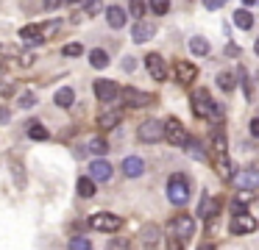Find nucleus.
<instances>
[{
	"mask_svg": "<svg viewBox=\"0 0 259 250\" xmlns=\"http://www.w3.org/2000/svg\"><path fill=\"white\" fill-rule=\"evenodd\" d=\"M128 11H131V17H137V20H142V14H145V3H142V0H131Z\"/></svg>",
	"mask_w": 259,
	"mask_h": 250,
	"instance_id": "33",
	"label": "nucleus"
},
{
	"mask_svg": "<svg viewBox=\"0 0 259 250\" xmlns=\"http://www.w3.org/2000/svg\"><path fill=\"white\" fill-rule=\"evenodd\" d=\"M90 64L95 67V70H103V67H109V53L106 50H101V47H95L90 53Z\"/></svg>",
	"mask_w": 259,
	"mask_h": 250,
	"instance_id": "24",
	"label": "nucleus"
},
{
	"mask_svg": "<svg viewBox=\"0 0 259 250\" xmlns=\"http://www.w3.org/2000/svg\"><path fill=\"white\" fill-rule=\"evenodd\" d=\"M242 3H245V6H253V3H256V0H242Z\"/></svg>",
	"mask_w": 259,
	"mask_h": 250,
	"instance_id": "44",
	"label": "nucleus"
},
{
	"mask_svg": "<svg viewBox=\"0 0 259 250\" xmlns=\"http://www.w3.org/2000/svg\"><path fill=\"white\" fill-rule=\"evenodd\" d=\"M28 136L36 139V142H42V139H48V128L42 125V122H28Z\"/></svg>",
	"mask_w": 259,
	"mask_h": 250,
	"instance_id": "28",
	"label": "nucleus"
},
{
	"mask_svg": "<svg viewBox=\"0 0 259 250\" xmlns=\"http://www.w3.org/2000/svg\"><path fill=\"white\" fill-rule=\"evenodd\" d=\"M184 150L192 156V159H198V161H206V150H201V142H195V139H187Z\"/></svg>",
	"mask_w": 259,
	"mask_h": 250,
	"instance_id": "26",
	"label": "nucleus"
},
{
	"mask_svg": "<svg viewBox=\"0 0 259 250\" xmlns=\"http://www.w3.org/2000/svg\"><path fill=\"white\" fill-rule=\"evenodd\" d=\"M20 106H23V109H31V106L36 103V94L34 92H25V94H20V100H17Z\"/></svg>",
	"mask_w": 259,
	"mask_h": 250,
	"instance_id": "34",
	"label": "nucleus"
},
{
	"mask_svg": "<svg viewBox=\"0 0 259 250\" xmlns=\"http://www.w3.org/2000/svg\"><path fill=\"white\" fill-rule=\"evenodd\" d=\"M251 136L259 139V120H251Z\"/></svg>",
	"mask_w": 259,
	"mask_h": 250,
	"instance_id": "41",
	"label": "nucleus"
},
{
	"mask_svg": "<svg viewBox=\"0 0 259 250\" xmlns=\"http://www.w3.org/2000/svg\"><path fill=\"white\" fill-rule=\"evenodd\" d=\"M73 103H75V92L70 86H62L56 92V106H59V109H70Z\"/></svg>",
	"mask_w": 259,
	"mask_h": 250,
	"instance_id": "22",
	"label": "nucleus"
},
{
	"mask_svg": "<svg viewBox=\"0 0 259 250\" xmlns=\"http://www.w3.org/2000/svg\"><path fill=\"white\" fill-rule=\"evenodd\" d=\"M95 178L92 175H87V178H78V194L81 197H92V194H95Z\"/></svg>",
	"mask_w": 259,
	"mask_h": 250,
	"instance_id": "25",
	"label": "nucleus"
},
{
	"mask_svg": "<svg viewBox=\"0 0 259 250\" xmlns=\"http://www.w3.org/2000/svg\"><path fill=\"white\" fill-rule=\"evenodd\" d=\"M67 3H78V0H67Z\"/></svg>",
	"mask_w": 259,
	"mask_h": 250,
	"instance_id": "47",
	"label": "nucleus"
},
{
	"mask_svg": "<svg viewBox=\"0 0 259 250\" xmlns=\"http://www.w3.org/2000/svg\"><path fill=\"white\" fill-rule=\"evenodd\" d=\"M190 50H192L195 56H206L212 47H209V42H206L203 36H192V39H190Z\"/></svg>",
	"mask_w": 259,
	"mask_h": 250,
	"instance_id": "27",
	"label": "nucleus"
},
{
	"mask_svg": "<svg viewBox=\"0 0 259 250\" xmlns=\"http://www.w3.org/2000/svg\"><path fill=\"white\" fill-rule=\"evenodd\" d=\"M212 150H226V139H223V133H214V136H212Z\"/></svg>",
	"mask_w": 259,
	"mask_h": 250,
	"instance_id": "38",
	"label": "nucleus"
},
{
	"mask_svg": "<svg viewBox=\"0 0 259 250\" xmlns=\"http://www.w3.org/2000/svg\"><path fill=\"white\" fill-rule=\"evenodd\" d=\"M142 236V244H148V247H153V244H159V236H162V228L159 225H145L140 231Z\"/></svg>",
	"mask_w": 259,
	"mask_h": 250,
	"instance_id": "21",
	"label": "nucleus"
},
{
	"mask_svg": "<svg viewBox=\"0 0 259 250\" xmlns=\"http://www.w3.org/2000/svg\"><path fill=\"white\" fill-rule=\"evenodd\" d=\"M192 114L201 117V120H206V117L220 120V117H223V106L214 103L206 89H195V92H192Z\"/></svg>",
	"mask_w": 259,
	"mask_h": 250,
	"instance_id": "1",
	"label": "nucleus"
},
{
	"mask_svg": "<svg viewBox=\"0 0 259 250\" xmlns=\"http://www.w3.org/2000/svg\"><path fill=\"white\" fill-rule=\"evenodd\" d=\"M90 150H92L95 156H106V153H109V142H106V139H101V136H95V139L90 142Z\"/></svg>",
	"mask_w": 259,
	"mask_h": 250,
	"instance_id": "30",
	"label": "nucleus"
},
{
	"mask_svg": "<svg viewBox=\"0 0 259 250\" xmlns=\"http://www.w3.org/2000/svg\"><path fill=\"white\" fill-rule=\"evenodd\" d=\"M0 75H3V61H0Z\"/></svg>",
	"mask_w": 259,
	"mask_h": 250,
	"instance_id": "46",
	"label": "nucleus"
},
{
	"mask_svg": "<svg viewBox=\"0 0 259 250\" xmlns=\"http://www.w3.org/2000/svg\"><path fill=\"white\" fill-rule=\"evenodd\" d=\"M59 3H62V0H45V9H56Z\"/></svg>",
	"mask_w": 259,
	"mask_h": 250,
	"instance_id": "42",
	"label": "nucleus"
},
{
	"mask_svg": "<svg viewBox=\"0 0 259 250\" xmlns=\"http://www.w3.org/2000/svg\"><path fill=\"white\" fill-rule=\"evenodd\" d=\"M123 172L128 178H140L142 172H145V161H142L140 156H128V159L123 161Z\"/></svg>",
	"mask_w": 259,
	"mask_h": 250,
	"instance_id": "17",
	"label": "nucleus"
},
{
	"mask_svg": "<svg viewBox=\"0 0 259 250\" xmlns=\"http://www.w3.org/2000/svg\"><path fill=\"white\" fill-rule=\"evenodd\" d=\"M95 97L101 103H112L117 97V83L114 81H95Z\"/></svg>",
	"mask_w": 259,
	"mask_h": 250,
	"instance_id": "12",
	"label": "nucleus"
},
{
	"mask_svg": "<svg viewBox=\"0 0 259 250\" xmlns=\"http://www.w3.org/2000/svg\"><path fill=\"white\" fill-rule=\"evenodd\" d=\"M62 53H64V56H81V53H84V47H81L78 42H70V44H64Z\"/></svg>",
	"mask_w": 259,
	"mask_h": 250,
	"instance_id": "35",
	"label": "nucleus"
},
{
	"mask_svg": "<svg viewBox=\"0 0 259 250\" xmlns=\"http://www.w3.org/2000/svg\"><path fill=\"white\" fill-rule=\"evenodd\" d=\"M20 39L28 44H39L45 42V33H42V25H25L23 31H20Z\"/></svg>",
	"mask_w": 259,
	"mask_h": 250,
	"instance_id": "18",
	"label": "nucleus"
},
{
	"mask_svg": "<svg viewBox=\"0 0 259 250\" xmlns=\"http://www.w3.org/2000/svg\"><path fill=\"white\" fill-rule=\"evenodd\" d=\"M218 86L223 89V92H231V89L237 86L234 75H231V72H220V75H218Z\"/></svg>",
	"mask_w": 259,
	"mask_h": 250,
	"instance_id": "29",
	"label": "nucleus"
},
{
	"mask_svg": "<svg viewBox=\"0 0 259 250\" xmlns=\"http://www.w3.org/2000/svg\"><path fill=\"white\" fill-rule=\"evenodd\" d=\"M153 33H156V25H153V22L137 20L134 31H131V39H134V42L140 44V42H148V39H153Z\"/></svg>",
	"mask_w": 259,
	"mask_h": 250,
	"instance_id": "14",
	"label": "nucleus"
},
{
	"mask_svg": "<svg viewBox=\"0 0 259 250\" xmlns=\"http://www.w3.org/2000/svg\"><path fill=\"white\" fill-rule=\"evenodd\" d=\"M59 28H62V25H59L56 20H53V22H48V25H42V33H45V39H48V36H53V33L59 31Z\"/></svg>",
	"mask_w": 259,
	"mask_h": 250,
	"instance_id": "37",
	"label": "nucleus"
},
{
	"mask_svg": "<svg viewBox=\"0 0 259 250\" xmlns=\"http://www.w3.org/2000/svg\"><path fill=\"white\" fill-rule=\"evenodd\" d=\"M209 159H212L214 170H218L223 178H229V181L234 178V167H231V161H229V156H226V150H212V156H209Z\"/></svg>",
	"mask_w": 259,
	"mask_h": 250,
	"instance_id": "11",
	"label": "nucleus"
},
{
	"mask_svg": "<svg viewBox=\"0 0 259 250\" xmlns=\"http://www.w3.org/2000/svg\"><path fill=\"white\" fill-rule=\"evenodd\" d=\"M148 6H151L153 14H167L170 11V0H151Z\"/></svg>",
	"mask_w": 259,
	"mask_h": 250,
	"instance_id": "32",
	"label": "nucleus"
},
{
	"mask_svg": "<svg viewBox=\"0 0 259 250\" xmlns=\"http://www.w3.org/2000/svg\"><path fill=\"white\" fill-rule=\"evenodd\" d=\"M20 64L31 67V64H34V53H23V56H20Z\"/></svg>",
	"mask_w": 259,
	"mask_h": 250,
	"instance_id": "39",
	"label": "nucleus"
},
{
	"mask_svg": "<svg viewBox=\"0 0 259 250\" xmlns=\"http://www.w3.org/2000/svg\"><path fill=\"white\" fill-rule=\"evenodd\" d=\"M120 120H123V114H120V111H103V114L98 117V125H101L103 131H112V128L120 125Z\"/></svg>",
	"mask_w": 259,
	"mask_h": 250,
	"instance_id": "20",
	"label": "nucleus"
},
{
	"mask_svg": "<svg viewBox=\"0 0 259 250\" xmlns=\"http://www.w3.org/2000/svg\"><path fill=\"white\" fill-rule=\"evenodd\" d=\"M162 136H164V122L148 120V122H142V125H140V142L153 144V142H159Z\"/></svg>",
	"mask_w": 259,
	"mask_h": 250,
	"instance_id": "7",
	"label": "nucleus"
},
{
	"mask_svg": "<svg viewBox=\"0 0 259 250\" xmlns=\"http://www.w3.org/2000/svg\"><path fill=\"white\" fill-rule=\"evenodd\" d=\"M253 50H256V56H259V39H256V44H253Z\"/></svg>",
	"mask_w": 259,
	"mask_h": 250,
	"instance_id": "45",
	"label": "nucleus"
},
{
	"mask_svg": "<svg viewBox=\"0 0 259 250\" xmlns=\"http://www.w3.org/2000/svg\"><path fill=\"white\" fill-rule=\"evenodd\" d=\"M101 11H103V0H84V14L95 17V14H101Z\"/></svg>",
	"mask_w": 259,
	"mask_h": 250,
	"instance_id": "31",
	"label": "nucleus"
},
{
	"mask_svg": "<svg viewBox=\"0 0 259 250\" xmlns=\"http://www.w3.org/2000/svg\"><path fill=\"white\" fill-rule=\"evenodd\" d=\"M167 200L173 206H184L187 200H190V183H187V178L181 175V172L170 175V181H167Z\"/></svg>",
	"mask_w": 259,
	"mask_h": 250,
	"instance_id": "2",
	"label": "nucleus"
},
{
	"mask_svg": "<svg viewBox=\"0 0 259 250\" xmlns=\"http://www.w3.org/2000/svg\"><path fill=\"white\" fill-rule=\"evenodd\" d=\"M125 20H128V14H125L120 6H109V9H106V22H109L112 28H123Z\"/></svg>",
	"mask_w": 259,
	"mask_h": 250,
	"instance_id": "19",
	"label": "nucleus"
},
{
	"mask_svg": "<svg viewBox=\"0 0 259 250\" xmlns=\"http://www.w3.org/2000/svg\"><path fill=\"white\" fill-rule=\"evenodd\" d=\"M90 175L95 178V181H109V178H112V164L103 161V159L92 161V164H90Z\"/></svg>",
	"mask_w": 259,
	"mask_h": 250,
	"instance_id": "16",
	"label": "nucleus"
},
{
	"mask_svg": "<svg viewBox=\"0 0 259 250\" xmlns=\"http://www.w3.org/2000/svg\"><path fill=\"white\" fill-rule=\"evenodd\" d=\"M0 122H9V111L6 109H0Z\"/></svg>",
	"mask_w": 259,
	"mask_h": 250,
	"instance_id": "43",
	"label": "nucleus"
},
{
	"mask_svg": "<svg viewBox=\"0 0 259 250\" xmlns=\"http://www.w3.org/2000/svg\"><path fill=\"white\" fill-rule=\"evenodd\" d=\"M256 228H259L256 217L248 214V211H237V214L231 217V222H229V231L234 233V236H242V233H253Z\"/></svg>",
	"mask_w": 259,
	"mask_h": 250,
	"instance_id": "4",
	"label": "nucleus"
},
{
	"mask_svg": "<svg viewBox=\"0 0 259 250\" xmlns=\"http://www.w3.org/2000/svg\"><path fill=\"white\" fill-rule=\"evenodd\" d=\"M123 100L128 106H134V109H142V106H151L153 103V94L140 92V89H134V86H125L123 89Z\"/></svg>",
	"mask_w": 259,
	"mask_h": 250,
	"instance_id": "10",
	"label": "nucleus"
},
{
	"mask_svg": "<svg viewBox=\"0 0 259 250\" xmlns=\"http://www.w3.org/2000/svg\"><path fill=\"white\" fill-rule=\"evenodd\" d=\"M145 67H148V72H151L153 81H164V78H167V67H164V59L159 53H148L145 56Z\"/></svg>",
	"mask_w": 259,
	"mask_h": 250,
	"instance_id": "9",
	"label": "nucleus"
},
{
	"mask_svg": "<svg viewBox=\"0 0 259 250\" xmlns=\"http://www.w3.org/2000/svg\"><path fill=\"white\" fill-rule=\"evenodd\" d=\"M223 3H226V0H206V9H220Z\"/></svg>",
	"mask_w": 259,
	"mask_h": 250,
	"instance_id": "40",
	"label": "nucleus"
},
{
	"mask_svg": "<svg viewBox=\"0 0 259 250\" xmlns=\"http://www.w3.org/2000/svg\"><path fill=\"white\" fill-rule=\"evenodd\" d=\"M90 225L95 231H103V233H114L120 228V217L117 214H109V211H98V214L90 217Z\"/></svg>",
	"mask_w": 259,
	"mask_h": 250,
	"instance_id": "5",
	"label": "nucleus"
},
{
	"mask_svg": "<svg viewBox=\"0 0 259 250\" xmlns=\"http://www.w3.org/2000/svg\"><path fill=\"white\" fill-rule=\"evenodd\" d=\"M195 75H198L195 64H190V61H179V64H176V81H179L181 86H190V83L195 81Z\"/></svg>",
	"mask_w": 259,
	"mask_h": 250,
	"instance_id": "13",
	"label": "nucleus"
},
{
	"mask_svg": "<svg viewBox=\"0 0 259 250\" xmlns=\"http://www.w3.org/2000/svg\"><path fill=\"white\" fill-rule=\"evenodd\" d=\"M70 247H73V250H87V247H90V239H70Z\"/></svg>",
	"mask_w": 259,
	"mask_h": 250,
	"instance_id": "36",
	"label": "nucleus"
},
{
	"mask_svg": "<svg viewBox=\"0 0 259 250\" xmlns=\"http://www.w3.org/2000/svg\"><path fill=\"white\" fill-rule=\"evenodd\" d=\"M198 214H201V220H214V217L220 214V200L218 197H203L201 206H198Z\"/></svg>",
	"mask_w": 259,
	"mask_h": 250,
	"instance_id": "15",
	"label": "nucleus"
},
{
	"mask_svg": "<svg viewBox=\"0 0 259 250\" xmlns=\"http://www.w3.org/2000/svg\"><path fill=\"white\" fill-rule=\"evenodd\" d=\"M164 139H167L170 144H176V147H184L187 144V131H184V125H181L176 117H170L167 122H164Z\"/></svg>",
	"mask_w": 259,
	"mask_h": 250,
	"instance_id": "6",
	"label": "nucleus"
},
{
	"mask_svg": "<svg viewBox=\"0 0 259 250\" xmlns=\"http://www.w3.org/2000/svg\"><path fill=\"white\" fill-rule=\"evenodd\" d=\"M231 181H234L237 189H251V192H253V189L259 186V164L256 167H248V170H242V172H234Z\"/></svg>",
	"mask_w": 259,
	"mask_h": 250,
	"instance_id": "8",
	"label": "nucleus"
},
{
	"mask_svg": "<svg viewBox=\"0 0 259 250\" xmlns=\"http://www.w3.org/2000/svg\"><path fill=\"white\" fill-rule=\"evenodd\" d=\"M192 231H195V220H192L190 214L173 217V220H170V225H167V236L181 239V242H187V239L192 236Z\"/></svg>",
	"mask_w": 259,
	"mask_h": 250,
	"instance_id": "3",
	"label": "nucleus"
},
{
	"mask_svg": "<svg viewBox=\"0 0 259 250\" xmlns=\"http://www.w3.org/2000/svg\"><path fill=\"white\" fill-rule=\"evenodd\" d=\"M234 25H237V28H242V31H251V25H253V14H251L248 9L234 11Z\"/></svg>",
	"mask_w": 259,
	"mask_h": 250,
	"instance_id": "23",
	"label": "nucleus"
}]
</instances>
